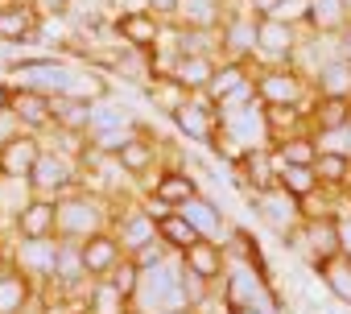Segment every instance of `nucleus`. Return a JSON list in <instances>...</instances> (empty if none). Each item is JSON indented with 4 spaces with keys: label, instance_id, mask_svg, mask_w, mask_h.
Returning <instances> with one entry per match:
<instances>
[{
    "label": "nucleus",
    "instance_id": "ea45409f",
    "mask_svg": "<svg viewBox=\"0 0 351 314\" xmlns=\"http://www.w3.org/2000/svg\"><path fill=\"white\" fill-rule=\"evenodd\" d=\"M136 277H141V273H136V265H132V261L124 256V261H120V265H116V269H112V273L104 277V281H108V285H116V289H120L124 298H132V289H136Z\"/></svg>",
    "mask_w": 351,
    "mask_h": 314
},
{
    "label": "nucleus",
    "instance_id": "4c0bfd02",
    "mask_svg": "<svg viewBox=\"0 0 351 314\" xmlns=\"http://www.w3.org/2000/svg\"><path fill=\"white\" fill-rule=\"evenodd\" d=\"M145 95H149V104H153V108H157L161 116H169V112L178 108V104H182V99H186L191 91H186V87H182L178 79L161 75V79H149V83H145Z\"/></svg>",
    "mask_w": 351,
    "mask_h": 314
},
{
    "label": "nucleus",
    "instance_id": "72a5a7b5",
    "mask_svg": "<svg viewBox=\"0 0 351 314\" xmlns=\"http://www.w3.org/2000/svg\"><path fill=\"white\" fill-rule=\"evenodd\" d=\"M314 174H318V182H322L326 191H347V182H351V157L330 153V149H318Z\"/></svg>",
    "mask_w": 351,
    "mask_h": 314
},
{
    "label": "nucleus",
    "instance_id": "58836bf2",
    "mask_svg": "<svg viewBox=\"0 0 351 314\" xmlns=\"http://www.w3.org/2000/svg\"><path fill=\"white\" fill-rule=\"evenodd\" d=\"M173 252L161 244V240H149V244H141L136 252H128V261L136 265V269H153V265H161V261H169Z\"/></svg>",
    "mask_w": 351,
    "mask_h": 314
},
{
    "label": "nucleus",
    "instance_id": "f704fd0d",
    "mask_svg": "<svg viewBox=\"0 0 351 314\" xmlns=\"http://www.w3.org/2000/svg\"><path fill=\"white\" fill-rule=\"evenodd\" d=\"M83 310H87V314H128V298H124L116 285H108V281L99 277V281L87 285V293H83Z\"/></svg>",
    "mask_w": 351,
    "mask_h": 314
},
{
    "label": "nucleus",
    "instance_id": "473e14b6",
    "mask_svg": "<svg viewBox=\"0 0 351 314\" xmlns=\"http://www.w3.org/2000/svg\"><path fill=\"white\" fill-rule=\"evenodd\" d=\"M157 240H161L173 256H182V252H186L195 240H203V236H199V232L178 215V211H169V215H161V219H157Z\"/></svg>",
    "mask_w": 351,
    "mask_h": 314
},
{
    "label": "nucleus",
    "instance_id": "a211bd4d",
    "mask_svg": "<svg viewBox=\"0 0 351 314\" xmlns=\"http://www.w3.org/2000/svg\"><path fill=\"white\" fill-rule=\"evenodd\" d=\"M46 293L21 273V269H5L0 273V314H42Z\"/></svg>",
    "mask_w": 351,
    "mask_h": 314
},
{
    "label": "nucleus",
    "instance_id": "2f4dec72",
    "mask_svg": "<svg viewBox=\"0 0 351 314\" xmlns=\"http://www.w3.org/2000/svg\"><path fill=\"white\" fill-rule=\"evenodd\" d=\"M310 273L318 277V285H322L339 306L351 310V261H347V256H330V261H322V265L310 269Z\"/></svg>",
    "mask_w": 351,
    "mask_h": 314
},
{
    "label": "nucleus",
    "instance_id": "37998d69",
    "mask_svg": "<svg viewBox=\"0 0 351 314\" xmlns=\"http://www.w3.org/2000/svg\"><path fill=\"white\" fill-rule=\"evenodd\" d=\"M75 0H34V9L38 13H71Z\"/></svg>",
    "mask_w": 351,
    "mask_h": 314
},
{
    "label": "nucleus",
    "instance_id": "dca6fc26",
    "mask_svg": "<svg viewBox=\"0 0 351 314\" xmlns=\"http://www.w3.org/2000/svg\"><path fill=\"white\" fill-rule=\"evenodd\" d=\"M42 145H46V136L25 132V128H17L9 141H0V178H25L29 182V170L38 162Z\"/></svg>",
    "mask_w": 351,
    "mask_h": 314
},
{
    "label": "nucleus",
    "instance_id": "1a4fd4ad",
    "mask_svg": "<svg viewBox=\"0 0 351 314\" xmlns=\"http://www.w3.org/2000/svg\"><path fill=\"white\" fill-rule=\"evenodd\" d=\"M165 120L182 132V141H191V145H211V136H215V128H219V108H215L207 95H186Z\"/></svg>",
    "mask_w": 351,
    "mask_h": 314
},
{
    "label": "nucleus",
    "instance_id": "4be33fe9",
    "mask_svg": "<svg viewBox=\"0 0 351 314\" xmlns=\"http://www.w3.org/2000/svg\"><path fill=\"white\" fill-rule=\"evenodd\" d=\"M79 256H83V273H87L91 281H99V277H108V273L124 261V248H120V240L112 236V228H104V232L79 240Z\"/></svg>",
    "mask_w": 351,
    "mask_h": 314
},
{
    "label": "nucleus",
    "instance_id": "7ed1b4c3",
    "mask_svg": "<svg viewBox=\"0 0 351 314\" xmlns=\"http://www.w3.org/2000/svg\"><path fill=\"white\" fill-rule=\"evenodd\" d=\"M136 289L128 298V314H161V310H191L182 293V265L169 256L153 269H136Z\"/></svg>",
    "mask_w": 351,
    "mask_h": 314
},
{
    "label": "nucleus",
    "instance_id": "7c9ffc66",
    "mask_svg": "<svg viewBox=\"0 0 351 314\" xmlns=\"http://www.w3.org/2000/svg\"><path fill=\"white\" fill-rule=\"evenodd\" d=\"M34 29H38V9L34 5L0 9V42L5 46H34Z\"/></svg>",
    "mask_w": 351,
    "mask_h": 314
},
{
    "label": "nucleus",
    "instance_id": "5701e85b",
    "mask_svg": "<svg viewBox=\"0 0 351 314\" xmlns=\"http://www.w3.org/2000/svg\"><path fill=\"white\" fill-rule=\"evenodd\" d=\"M178 261H182V269L199 273L207 285H219V277L228 273V261L232 256H228V244L223 240H195Z\"/></svg>",
    "mask_w": 351,
    "mask_h": 314
},
{
    "label": "nucleus",
    "instance_id": "c85d7f7f",
    "mask_svg": "<svg viewBox=\"0 0 351 314\" xmlns=\"http://www.w3.org/2000/svg\"><path fill=\"white\" fill-rule=\"evenodd\" d=\"M273 157H277V166H314V157H318V141L310 128H293V132H281L273 141Z\"/></svg>",
    "mask_w": 351,
    "mask_h": 314
},
{
    "label": "nucleus",
    "instance_id": "e433bc0d",
    "mask_svg": "<svg viewBox=\"0 0 351 314\" xmlns=\"http://www.w3.org/2000/svg\"><path fill=\"white\" fill-rule=\"evenodd\" d=\"M277 186L289 195V199H310L314 191H322V182H318V174H314V166H277Z\"/></svg>",
    "mask_w": 351,
    "mask_h": 314
},
{
    "label": "nucleus",
    "instance_id": "b1692460",
    "mask_svg": "<svg viewBox=\"0 0 351 314\" xmlns=\"http://www.w3.org/2000/svg\"><path fill=\"white\" fill-rule=\"evenodd\" d=\"M203 186H199V178H195V170L191 166H165V170H157V178L149 182V195H157L161 203H169L173 211H178L191 195H199Z\"/></svg>",
    "mask_w": 351,
    "mask_h": 314
},
{
    "label": "nucleus",
    "instance_id": "9d476101",
    "mask_svg": "<svg viewBox=\"0 0 351 314\" xmlns=\"http://www.w3.org/2000/svg\"><path fill=\"white\" fill-rule=\"evenodd\" d=\"M256 13L252 9H228L223 25L215 29V46H219V58H236V62H252V50H256Z\"/></svg>",
    "mask_w": 351,
    "mask_h": 314
},
{
    "label": "nucleus",
    "instance_id": "c9c22d12",
    "mask_svg": "<svg viewBox=\"0 0 351 314\" xmlns=\"http://www.w3.org/2000/svg\"><path fill=\"white\" fill-rule=\"evenodd\" d=\"M124 124H136V116L128 112V104L112 99L108 91L95 95V108H91V132H108V128H124Z\"/></svg>",
    "mask_w": 351,
    "mask_h": 314
},
{
    "label": "nucleus",
    "instance_id": "c03bdc74",
    "mask_svg": "<svg viewBox=\"0 0 351 314\" xmlns=\"http://www.w3.org/2000/svg\"><path fill=\"white\" fill-rule=\"evenodd\" d=\"M335 54H339V58H347V62H351V25H347V29H343V34H335Z\"/></svg>",
    "mask_w": 351,
    "mask_h": 314
},
{
    "label": "nucleus",
    "instance_id": "de8ad7c7",
    "mask_svg": "<svg viewBox=\"0 0 351 314\" xmlns=\"http://www.w3.org/2000/svg\"><path fill=\"white\" fill-rule=\"evenodd\" d=\"M236 314H277L273 306H244V310H236Z\"/></svg>",
    "mask_w": 351,
    "mask_h": 314
},
{
    "label": "nucleus",
    "instance_id": "ddd939ff",
    "mask_svg": "<svg viewBox=\"0 0 351 314\" xmlns=\"http://www.w3.org/2000/svg\"><path fill=\"white\" fill-rule=\"evenodd\" d=\"M228 170H232V178L244 186V195H256V191H273V186H277V157H273V145H252V149H244Z\"/></svg>",
    "mask_w": 351,
    "mask_h": 314
},
{
    "label": "nucleus",
    "instance_id": "6ab92c4d",
    "mask_svg": "<svg viewBox=\"0 0 351 314\" xmlns=\"http://www.w3.org/2000/svg\"><path fill=\"white\" fill-rule=\"evenodd\" d=\"M58 228V203L46 195H29L17 211H13V236L17 240H38V236H54Z\"/></svg>",
    "mask_w": 351,
    "mask_h": 314
},
{
    "label": "nucleus",
    "instance_id": "f257e3e1",
    "mask_svg": "<svg viewBox=\"0 0 351 314\" xmlns=\"http://www.w3.org/2000/svg\"><path fill=\"white\" fill-rule=\"evenodd\" d=\"M54 203H58V228H54V236H58V240H87V236H95V232L112 228L116 195H108V191L75 186V191L58 195Z\"/></svg>",
    "mask_w": 351,
    "mask_h": 314
},
{
    "label": "nucleus",
    "instance_id": "393cba45",
    "mask_svg": "<svg viewBox=\"0 0 351 314\" xmlns=\"http://www.w3.org/2000/svg\"><path fill=\"white\" fill-rule=\"evenodd\" d=\"M310 87H314V95H322V99H347V104H351V62L339 58V54L322 58V62L310 71Z\"/></svg>",
    "mask_w": 351,
    "mask_h": 314
},
{
    "label": "nucleus",
    "instance_id": "f03ea898",
    "mask_svg": "<svg viewBox=\"0 0 351 314\" xmlns=\"http://www.w3.org/2000/svg\"><path fill=\"white\" fill-rule=\"evenodd\" d=\"M215 298H219L223 314H236L244 306H273L277 314L285 310L281 298H277V289H273V273H265V269H256V265H248L240 256L228 261V273L219 277Z\"/></svg>",
    "mask_w": 351,
    "mask_h": 314
},
{
    "label": "nucleus",
    "instance_id": "a19ab883",
    "mask_svg": "<svg viewBox=\"0 0 351 314\" xmlns=\"http://www.w3.org/2000/svg\"><path fill=\"white\" fill-rule=\"evenodd\" d=\"M178 5H182V0H145V9H149L153 17H161V21H173V17H178Z\"/></svg>",
    "mask_w": 351,
    "mask_h": 314
},
{
    "label": "nucleus",
    "instance_id": "a878e982",
    "mask_svg": "<svg viewBox=\"0 0 351 314\" xmlns=\"http://www.w3.org/2000/svg\"><path fill=\"white\" fill-rule=\"evenodd\" d=\"M351 25V9L347 0H306V17H302V29L306 34H322V38H335Z\"/></svg>",
    "mask_w": 351,
    "mask_h": 314
},
{
    "label": "nucleus",
    "instance_id": "2eb2a0df",
    "mask_svg": "<svg viewBox=\"0 0 351 314\" xmlns=\"http://www.w3.org/2000/svg\"><path fill=\"white\" fill-rule=\"evenodd\" d=\"M157 162H161V149H157V136L141 124L136 128V136L124 145V149H116L112 153V166L124 174V178H145V174H157Z\"/></svg>",
    "mask_w": 351,
    "mask_h": 314
},
{
    "label": "nucleus",
    "instance_id": "39448f33",
    "mask_svg": "<svg viewBox=\"0 0 351 314\" xmlns=\"http://www.w3.org/2000/svg\"><path fill=\"white\" fill-rule=\"evenodd\" d=\"M83 186V174H79V162H75V153H62L58 145H42L38 153V162L29 170V191L34 195H46V199H58L66 191Z\"/></svg>",
    "mask_w": 351,
    "mask_h": 314
},
{
    "label": "nucleus",
    "instance_id": "cd10ccee",
    "mask_svg": "<svg viewBox=\"0 0 351 314\" xmlns=\"http://www.w3.org/2000/svg\"><path fill=\"white\" fill-rule=\"evenodd\" d=\"M13 120L17 128L25 132H50V95L42 91H29V87H17V99H13Z\"/></svg>",
    "mask_w": 351,
    "mask_h": 314
},
{
    "label": "nucleus",
    "instance_id": "4468645a",
    "mask_svg": "<svg viewBox=\"0 0 351 314\" xmlns=\"http://www.w3.org/2000/svg\"><path fill=\"white\" fill-rule=\"evenodd\" d=\"M248 203H252V211L265 219V228H269L277 240H285V236L302 224V207H298V199H289L281 186H273V191H256V195H248Z\"/></svg>",
    "mask_w": 351,
    "mask_h": 314
},
{
    "label": "nucleus",
    "instance_id": "a18cd8bd",
    "mask_svg": "<svg viewBox=\"0 0 351 314\" xmlns=\"http://www.w3.org/2000/svg\"><path fill=\"white\" fill-rule=\"evenodd\" d=\"M17 132V120H13V112H0V141H9Z\"/></svg>",
    "mask_w": 351,
    "mask_h": 314
},
{
    "label": "nucleus",
    "instance_id": "20e7f679",
    "mask_svg": "<svg viewBox=\"0 0 351 314\" xmlns=\"http://www.w3.org/2000/svg\"><path fill=\"white\" fill-rule=\"evenodd\" d=\"M252 83H256V99L265 108H306L314 99L310 75L298 71L293 62L281 67H252Z\"/></svg>",
    "mask_w": 351,
    "mask_h": 314
},
{
    "label": "nucleus",
    "instance_id": "79ce46f5",
    "mask_svg": "<svg viewBox=\"0 0 351 314\" xmlns=\"http://www.w3.org/2000/svg\"><path fill=\"white\" fill-rule=\"evenodd\" d=\"M13 99H17V83L0 79V112H13Z\"/></svg>",
    "mask_w": 351,
    "mask_h": 314
},
{
    "label": "nucleus",
    "instance_id": "423d86ee",
    "mask_svg": "<svg viewBox=\"0 0 351 314\" xmlns=\"http://www.w3.org/2000/svg\"><path fill=\"white\" fill-rule=\"evenodd\" d=\"M285 248H293L310 269H318L322 261H330V256H339V236H335V215H310V219H302L285 240H281Z\"/></svg>",
    "mask_w": 351,
    "mask_h": 314
},
{
    "label": "nucleus",
    "instance_id": "f8f14e48",
    "mask_svg": "<svg viewBox=\"0 0 351 314\" xmlns=\"http://www.w3.org/2000/svg\"><path fill=\"white\" fill-rule=\"evenodd\" d=\"M112 236L120 240V248H124V256H128V252H136L141 244L157 240V219H153L141 203H124V199L116 195V207H112Z\"/></svg>",
    "mask_w": 351,
    "mask_h": 314
},
{
    "label": "nucleus",
    "instance_id": "9b49d317",
    "mask_svg": "<svg viewBox=\"0 0 351 314\" xmlns=\"http://www.w3.org/2000/svg\"><path fill=\"white\" fill-rule=\"evenodd\" d=\"M54 261H58V236H38V240H13V269H21L42 293L54 281Z\"/></svg>",
    "mask_w": 351,
    "mask_h": 314
},
{
    "label": "nucleus",
    "instance_id": "c756f323",
    "mask_svg": "<svg viewBox=\"0 0 351 314\" xmlns=\"http://www.w3.org/2000/svg\"><path fill=\"white\" fill-rule=\"evenodd\" d=\"M228 9H232V0H182L178 5V25H191V29H207V34H215L219 25H223V17H228Z\"/></svg>",
    "mask_w": 351,
    "mask_h": 314
},
{
    "label": "nucleus",
    "instance_id": "412c9836",
    "mask_svg": "<svg viewBox=\"0 0 351 314\" xmlns=\"http://www.w3.org/2000/svg\"><path fill=\"white\" fill-rule=\"evenodd\" d=\"M91 108L95 95H50V132H91Z\"/></svg>",
    "mask_w": 351,
    "mask_h": 314
},
{
    "label": "nucleus",
    "instance_id": "0eeeda50",
    "mask_svg": "<svg viewBox=\"0 0 351 314\" xmlns=\"http://www.w3.org/2000/svg\"><path fill=\"white\" fill-rule=\"evenodd\" d=\"M298 42H302V25L281 21V17H261V21H256L252 67H281V62H293Z\"/></svg>",
    "mask_w": 351,
    "mask_h": 314
},
{
    "label": "nucleus",
    "instance_id": "49530a36",
    "mask_svg": "<svg viewBox=\"0 0 351 314\" xmlns=\"http://www.w3.org/2000/svg\"><path fill=\"white\" fill-rule=\"evenodd\" d=\"M9 265H13V244H9L5 236H0V273H5Z\"/></svg>",
    "mask_w": 351,
    "mask_h": 314
},
{
    "label": "nucleus",
    "instance_id": "f3484780",
    "mask_svg": "<svg viewBox=\"0 0 351 314\" xmlns=\"http://www.w3.org/2000/svg\"><path fill=\"white\" fill-rule=\"evenodd\" d=\"M161 17H153L149 9H128V13H116L112 17V34H116V42L120 46H128V50H153L157 46V38H161Z\"/></svg>",
    "mask_w": 351,
    "mask_h": 314
},
{
    "label": "nucleus",
    "instance_id": "bb28decb",
    "mask_svg": "<svg viewBox=\"0 0 351 314\" xmlns=\"http://www.w3.org/2000/svg\"><path fill=\"white\" fill-rule=\"evenodd\" d=\"M215 67H219V54H178L173 67H169V79H178L191 95H203Z\"/></svg>",
    "mask_w": 351,
    "mask_h": 314
},
{
    "label": "nucleus",
    "instance_id": "6e6552de",
    "mask_svg": "<svg viewBox=\"0 0 351 314\" xmlns=\"http://www.w3.org/2000/svg\"><path fill=\"white\" fill-rule=\"evenodd\" d=\"M215 108H236L256 99V83H252V62H236V58H219L207 91H203Z\"/></svg>",
    "mask_w": 351,
    "mask_h": 314
},
{
    "label": "nucleus",
    "instance_id": "aec40b11",
    "mask_svg": "<svg viewBox=\"0 0 351 314\" xmlns=\"http://www.w3.org/2000/svg\"><path fill=\"white\" fill-rule=\"evenodd\" d=\"M178 215H182V219L203 236V240H223V236H228V228H232V224H228V211H223L207 191L191 195V199L178 207Z\"/></svg>",
    "mask_w": 351,
    "mask_h": 314
}]
</instances>
